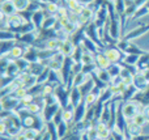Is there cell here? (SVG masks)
<instances>
[{"instance_id": "cell-31", "label": "cell", "mask_w": 149, "mask_h": 140, "mask_svg": "<svg viewBox=\"0 0 149 140\" xmlns=\"http://www.w3.org/2000/svg\"><path fill=\"white\" fill-rule=\"evenodd\" d=\"M122 68H123L122 63H114V64L110 65V68H109L107 71H109V73L111 75V77H118V76H120Z\"/></svg>"}, {"instance_id": "cell-37", "label": "cell", "mask_w": 149, "mask_h": 140, "mask_svg": "<svg viewBox=\"0 0 149 140\" xmlns=\"http://www.w3.org/2000/svg\"><path fill=\"white\" fill-rule=\"evenodd\" d=\"M47 3H54V4H59V0H47Z\"/></svg>"}, {"instance_id": "cell-21", "label": "cell", "mask_w": 149, "mask_h": 140, "mask_svg": "<svg viewBox=\"0 0 149 140\" xmlns=\"http://www.w3.org/2000/svg\"><path fill=\"white\" fill-rule=\"evenodd\" d=\"M56 22H58V17H56V16H49V17L45 18L43 24H42L41 30H51V29L55 28Z\"/></svg>"}, {"instance_id": "cell-6", "label": "cell", "mask_w": 149, "mask_h": 140, "mask_svg": "<svg viewBox=\"0 0 149 140\" xmlns=\"http://www.w3.org/2000/svg\"><path fill=\"white\" fill-rule=\"evenodd\" d=\"M62 109V106H60L59 102H55V104H51V105H47V106L43 107V111H42V117H43V119L46 120V122H50V120H52V118L55 117V114H56L59 110Z\"/></svg>"}, {"instance_id": "cell-40", "label": "cell", "mask_w": 149, "mask_h": 140, "mask_svg": "<svg viewBox=\"0 0 149 140\" xmlns=\"http://www.w3.org/2000/svg\"><path fill=\"white\" fill-rule=\"evenodd\" d=\"M30 1H39V0H30ZM39 3H41V1H39Z\"/></svg>"}, {"instance_id": "cell-5", "label": "cell", "mask_w": 149, "mask_h": 140, "mask_svg": "<svg viewBox=\"0 0 149 140\" xmlns=\"http://www.w3.org/2000/svg\"><path fill=\"white\" fill-rule=\"evenodd\" d=\"M29 46H26V45L21 43V42H17V43L15 45V46L10 49V51L8 52V58H9L10 60H17V59H21V58L25 56V52L26 50H28Z\"/></svg>"}, {"instance_id": "cell-25", "label": "cell", "mask_w": 149, "mask_h": 140, "mask_svg": "<svg viewBox=\"0 0 149 140\" xmlns=\"http://www.w3.org/2000/svg\"><path fill=\"white\" fill-rule=\"evenodd\" d=\"M0 41H17V34L10 29L0 30Z\"/></svg>"}, {"instance_id": "cell-12", "label": "cell", "mask_w": 149, "mask_h": 140, "mask_svg": "<svg viewBox=\"0 0 149 140\" xmlns=\"http://www.w3.org/2000/svg\"><path fill=\"white\" fill-rule=\"evenodd\" d=\"M74 49H76V45H74V42L70 38V39H67V41H63V45L59 51L63 52L67 58H71L74 52Z\"/></svg>"}, {"instance_id": "cell-27", "label": "cell", "mask_w": 149, "mask_h": 140, "mask_svg": "<svg viewBox=\"0 0 149 140\" xmlns=\"http://www.w3.org/2000/svg\"><path fill=\"white\" fill-rule=\"evenodd\" d=\"M42 131L37 130V128H24V135H25L26 140H37L39 138V135H41Z\"/></svg>"}, {"instance_id": "cell-28", "label": "cell", "mask_w": 149, "mask_h": 140, "mask_svg": "<svg viewBox=\"0 0 149 140\" xmlns=\"http://www.w3.org/2000/svg\"><path fill=\"white\" fill-rule=\"evenodd\" d=\"M81 63L84 65H89V64H95V54L93 52L88 51L85 50L84 54H82V58H81Z\"/></svg>"}, {"instance_id": "cell-17", "label": "cell", "mask_w": 149, "mask_h": 140, "mask_svg": "<svg viewBox=\"0 0 149 140\" xmlns=\"http://www.w3.org/2000/svg\"><path fill=\"white\" fill-rule=\"evenodd\" d=\"M63 122L68 123V125L74 122V106L72 104H70L67 107L63 109Z\"/></svg>"}, {"instance_id": "cell-35", "label": "cell", "mask_w": 149, "mask_h": 140, "mask_svg": "<svg viewBox=\"0 0 149 140\" xmlns=\"http://www.w3.org/2000/svg\"><path fill=\"white\" fill-rule=\"evenodd\" d=\"M49 76H50V70H49V68H46V70H45L43 72L41 73V75L37 76V83H38L39 85H43V84H46L47 81H49Z\"/></svg>"}, {"instance_id": "cell-11", "label": "cell", "mask_w": 149, "mask_h": 140, "mask_svg": "<svg viewBox=\"0 0 149 140\" xmlns=\"http://www.w3.org/2000/svg\"><path fill=\"white\" fill-rule=\"evenodd\" d=\"M81 45H82V47H84L85 50H88V51L93 52V54H97L98 51H101V49L97 46V43H95L93 39H90L89 37L86 36V34H84V38H82Z\"/></svg>"}, {"instance_id": "cell-14", "label": "cell", "mask_w": 149, "mask_h": 140, "mask_svg": "<svg viewBox=\"0 0 149 140\" xmlns=\"http://www.w3.org/2000/svg\"><path fill=\"white\" fill-rule=\"evenodd\" d=\"M126 132L128 134V138H136V136L143 135V127L135 125L132 120H128V125H127V130Z\"/></svg>"}, {"instance_id": "cell-23", "label": "cell", "mask_w": 149, "mask_h": 140, "mask_svg": "<svg viewBox=\"0 0 149 140\" xmlns=\"http://www.w3.org/2000/svg\"><path fill=\"white\" fill-rule=\"evenodd\" d=\"M45 70H46V67L43 65V63L42 62H34V63H31L30 64L29 72H30L31 75H34V76H39Z\"/></svg>"}, {"instance_id": "cell-2", "label": "cell", "mask_w": 149, "mask_h": 140, "mask_svg": "<svg viewBox=\"0 0 149 140\" xmlns=\"http://www.w3.org/2000/svg\"><path fill=\"white\" fill-rule=\"evenodd\" d=\"M103 51H105V55L109 58V60H110L113 64L114 63H122V59H123V56H124V52L122 51L116 45L107 46Z\"/></svg>"}, {"instance_id": "cell-24", "label": "cell", "mask_w": 149, "mask_h": 140, "mask_svg": "<svg viewBox=\"0 0 149 140\" xmlns=\"http://www.w3.org/2000/svg\"><path fill=\"white\" fill-rule=\"evenodd\" d=\"M16 43H17V41H0V56L7 55Z\"/></svg>"}, {"instance_id": "cell-19", "label": "cell", "mask_w": 149, "mask_h": 140, "mask_svg": "<svg viewBox=\"0 0 149 140\" xmlns=\"http://www.w3.org/2000/svg\"><path fill=\"white\" fill-rule=\"evenodd\" d=\"M38 52H39V50H38V49H36L34 46H29V47H28V50H26V52H25V56H24V58H25L26 60H29L30 63L39 62Z\"/></svg>"}, {"instance_id": "cell-33", "label": "cell", "mask_w": 149, "mask_h": 140, "mask_svg": "<svg viewBox=\"0 0 149 140\" xmlns=\"http://www.w3.org/2000/svg\"><path fill=\"white\" fill-rule=\"evenodd\" d=\"M15 62H16V64L18 65V68H20L21 72H28L29 68H30V64H31V63L29 62V60H26L25 58L17 59V60H15Z\"/></svg>"}, {"instance_id": "cell-20", "label": "cell", "mask_w": 149, "mask_h": 140, "mask_svg": "<svg viewBox=\"0 0 149 140\" xmlns=\"http://www.w3.org/2000/svg\"><path fill=\"white\" fill-rule=\"evenodd\" d=\"M139 59H140V55L124 54L123 59H122V65H137Z\"/></svg>"}, {"instance_id": "cell-29", "label": "cell", "mask_w": 149, "mask_h": 140, "mask_svg": "<svg viewBox=\"0 0 149 140\" xmlns=\"http://www.w3.org/2000/svg\"><path fill=\"white\" fill-rule=\"evenodd\" d=\"M12 1H13V4H15L17 12H20V13L28 10V7H29V4H30V0H12Z\"/></svg>"}, {"instance_id": "cell-9", "label": "cell", "mask_w": 149, "mask_h": 140, "mask_svg": "<svg viewBox=\"0 0 149 140\" xmlns=\"http://www.w3.org/2000/svg\"><path fill=\"white\" fill-rule=\"evenodd\" d=\"M88 111V106L84 101L81 104H79L74 107V123H81L85 120V115Z\"/></svg>"}, {"instance_id": "cell-4", "label": "cell", "mask_w": 149, "mask_h": 140, "mask_svg": "<svg viewBox=\"0 0 149 140\" xmlns=\"http://www.w3.org/2000/svg\"><path fill=\"white\" fill-rule=\"evenodd\" d=\"M148 33H149V25L139 26V28H135V29H132L131 31H128L122 39H124V41H127V42H132V41H135V39L137 41V39L143 38V37Z\"/></svg>"}, {"instance_id": "cell-10", "label": "cell", "mask_w": 149, "mask_h": 140, "mask_svg": "<svg viewBox=\"0 0 149 140\" xmlns=\"http://www.w3.org/2000/svg\"><path fill=\"white\" fill-rule=\"evenodd\" d=\"M84 101V97H82L81 92H80V88H76V86H72L70 89V102L73 105L74 107Z\"/></svg>"}, {"instance_id": "cell-7", "label": "cell", "mask_w": 149, "mask_h": 140, "mask_svg": "<svg viewBox=\"0 0 149 140\" xmlns=\"http://www.w3.org/2000/svg\"><path fill=\"white\" fill-rule=\"evenodd\" d=\"M111 64H113V63H111L110 60H109V58L105 55L103 50H101V51H98L97 54H95V65H97L98 68H101V70H109Z\"/></svg>"}, {"instance_id": "cell-15", "label": "cell", "mask_w": 149, "mask_h": 140, "mask_svg": "<svg viewBox=\"0 0 149 140\" xmlns=\"http://www.w3.org/2000/svg\"><path fill=\"white\" fill-rule=\"evenodd\" d=\"M93 76H95L101 83H103L105 85H107V86H109V84H110L111 79H113L107 70H101V68H98V67H97V70H95V72H94V75Z\"/></svg>"}, {"instance_id": "cell-30", "label": "cell", "mask_w": 149, "mask_h": 140, "mask_svg": "<svg viewBox=\"0 0 149 140\" xmlns=\"http://www.w3.org/2000/svg\"><path fill=\"white\" fill-rule=\"evenodd\" d=\"M132 122L135 123V125H137V126H140V127H144V126H147L148 123H149V120H148V118H147V115L144 114V113H139V114L136 115V117L132 119Z\"/></svg>"}, {"instance_id": "cell-36", "label": "cell", "mask_w": 149, "mask_h": 140, "mask_svg": "<svg viewBox=\"0 0 149 140\" xmlns=\"http://www.w3.org/2000/svg\"><path fill=\"white\" fill-rule=\"evenodd\" d=\"M141 73H143V76H144V79L147 80V83L149 84V67L144 68V70H141Z\"/></svg>"}, {"instance_id": "cell-26", "label": "cell", "mask_w": 149, "mask_h": 140, "mask_svg": "<svg viewBox=\"0 0 149 140\" xmlns=\"http://www.w3.org/2000/svg\"><path fill=\"white\" fill-rule=\"evenodd\" d=\"M5 72H7V75L10 76V77H17L21 73V71H20V68H18V65L16 64L15 60H12V62L8 64V67L5 68Z\"/></svg>"}, {"instance_id": "cell-18", "label": "cell", "mask_w": 149, "mask_h": 140, "mask_svg": "<svg viewBox=\"0 0 149 140\" xmlns=\"http://www.w3.org/2000/svg\"><path fill=\"white\" fill-rule=\"evenodd\" d=\"M80 16H81L86 22H92V21H94V18H95V10L93 7L86 5V7L82 9V12L80 13Z\"/></svg>"}, {"instance_id": "cell-22", "label": "cell", "mask_w": 149, "mask_h": 140, "mask_svg": "<svg viewBox=\"0 0 149 140\" xmlns=\"http://www.w3.org/2000/svg\"><path fill=\"white\" fill-rule=\"evenodd\" d=\"M56 128H58V135H59V139H63L65 136L70 135L71 132V127L68 123L65 122H60L59 125H56Z\"/></svg>"}, {"instance_id": "cell-38", "label": "cell", "mask_w": 149, "mask_h": 140, "mask_svg": "<svg viewBox=\"0 0 149 140\" xmlns=\"http://www.w3.org/2000/svg\"><path fill=\"white\" fill-rule=\"evenodd\" d=\"M122 140H132V139H131V138H128V136H124V138L122 139Z\"/></svg>"}, {"instance_id": "cell-34", "label": "cell", "mask_w": 149, "mask_h": 140, "mask_svg": "<svg viewBox=\"0 0 149 140\" xmlns=\"http://www.w3.org/2000/svg\"><path fill=\"white\" fill-rule=\"evenodd\" d=\"M28 94H29V91H28V89L24 88V86H21V88L16 89V91L13 92L12 96H13V97H16L17 100H20V101H21V100H22L24 97H26Z\"/></svg>"}, {"instance_id": "cell-8", "label": "cell", "mask_w": 149, "mask_h": 140, "mask_svg": "<svg viewBox=\"0 0 149 140\" xmlns=\"http://www.w3.org/2000/svg\"><path fill=\"white\" fill-rule=\"evenodd\" d=\"M0 12L3 15H5L7 17H9V16L17 13V9H16L12 0H1V3H0Z\"/></svg>"}, {"instance_id": "cell-1", "label": "cell", "mask_w": 149, "mask_h": 140, "mask_svg": "<svg viewBox=\"0 0 149 140\" xmlns=\"http://www.w3.org/2000/svg\"><path fill=\"white\" fill-rule=\"evenodd\" d=\"M120 107H122V113H123L124 118L127 120H132L139 113L144 111L145 105L141 104L140 101H137V100H131V101H126V102L123 101Z\"/></svg>"}, {"instance_id": "cell-16", "label": "cell", "mask_w": 149, "mask_h": 140, "mask_svg": "<svg viewBox=\"0 0 149 140\" xmlns=\"http://www.w3.org/2000/svg\"><path fill=\"white\" fill-rule=\"evenodd\" d=\"M148 85H149V84L147 83V80L144 79V76H143V73H141V71H140L139 73H136V75H135L134 86L137 89V91H139V92L145 91V89L148 88Z\"/></svg>"}, {"instance_id": "cell-39", "label": "cell", "mask_w": 149, "mask_h": 140, "mask_svg": "<svg viewBox=\"0 0 149 140\" xmlns=\"http://www.w3.org/2000/svg\"><path fill=\"white\" fill-rule=\"evenodd\" d=\"M93 140H102V139H100V138H95V139H93Z\"/></svg>"}, {"instance_id": "cell-32", "label": "cell", "mask_w": 149, "mask_h": 140, "mask_svg": "<svg viewBox=\"0 0 149 140\" xmlns=\"http://www.w3.org/2000/svg\"><path fill=\"white\" fill-rule=\"evenodd\" d=\"M56 51H52V50H47V49H43V50H39L38 52V58H39V62H43V60H49L54 56V54Z\"/></svg>"}, {"instance_id": "cell-13", "label": "cell", "mask_w": 149, "mask_h": 140, "mask_svg": "<svg viewBox=\"0 0 149 140\" xmlns=\"http://www.w3.org/2000/svg\"><path fill=\"white\" fill-rule=\"evenodd\" d=\"M45 18H46L45 12L42 9H39V10H37V12H34L33 15H31L30 22L36 26V29H41L42 28V24H43V21H45Z\"/></svg>"}, {"instance_id": "cell-3", "label": "cell", "mask_w": 149, "mask_h": 140, "mask_svg": "<svg viewBox=\"0 0 149 140\" xmlns=\"http://www.w3.org/2000/svg\"><path fill=\"white\" fill-rule=\"evenodd\" d=\"M20 105V100H17L16 97H13L12 94L9 96L0 97V107L1 110H7V111H16Z\"/></svg>"}]
</instances>
